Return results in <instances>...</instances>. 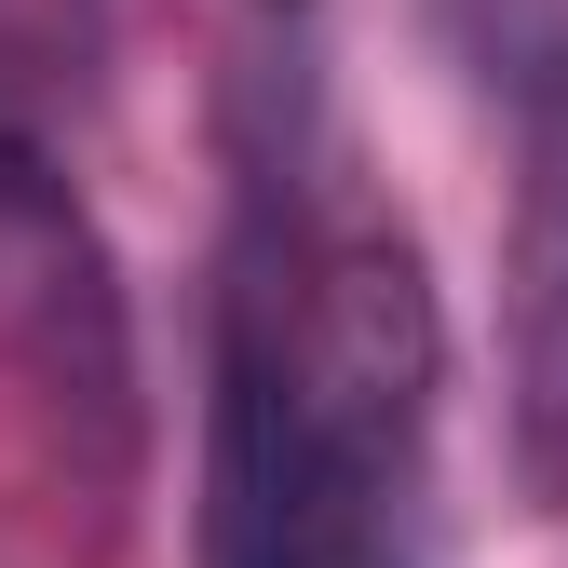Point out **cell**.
I'll use <instances>...</instances> for the list:
<instances>
[{"instance_id":"obj_1","label":"cell","mask_w":568,"mask_h":568,"mask_svg":"<svg viewBox=\"0 0 568 568\" xmlns=\"http://www.w3.org/2000/svg\"><path fill=\"white\" fill-rule=\"evenodd\" d=\"M203 568H434V298L366 203H257L231 257Z\"/></svg>"},{"instance_id":"obj_2","label":"cell","mask_w":568,"mask_h":568,"mask_svg":"<svg viewBox=\"0 0 568 568\" xmlns=\"http://www.w3.org/2000/svg\"><path fill=\"white\" fill-rule=\"evenodd\" d=\"M0 366L28 379V406L135 434L109 257H95V231H82V203L41 176V150H28V135H0Z\"/></svg>"},{"instance_id":"obj_3","label":"cell","mask_w":568,"mask_h":568,"mask_svg":"<svg viewBox=\"0 0 568 568\" xmlns=\"http://www.w3.org/2000/svg\"><path fill=\"white\" fill-rule=\"evenodd\" d=\"M515 460L568 515V95L541 109L528 217H515Z\"/></svg>"}]
</instances>
